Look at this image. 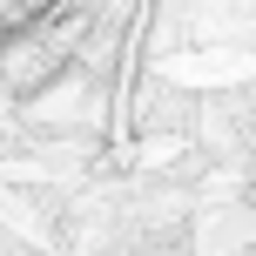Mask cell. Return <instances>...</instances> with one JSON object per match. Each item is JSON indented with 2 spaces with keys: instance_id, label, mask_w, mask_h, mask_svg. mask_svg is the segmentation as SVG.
I'll use <instances>...</instances> for the list:
<instances>
[{
  "instance_id": "1",
  "label": "cell",
  "mask_w": 256,
  "mask_h": 256,
  "mask_svg": "<svg viewBox=\"0 0 256 256\" xmlns=\"http://www.w3.org/2000/svg\"><path fill=\"white\" fill-rule=\"evenodd\" d=\"M81 40H88V14H81V7L40 14V20L0 34V88H7V94H48L54 81L74 68Z\"/></svg>"
},
{
  "instance_id": "3",
  "label": "cell",
  "mask_w": 256,
  "mask_h": 256,
  "mask_svg": "<svg viewBox=\"0 0 256 256\" xmlns=\"http://www.w3.org/2000/svg\"><path fill=\"white\" fill-rule=\"evenodd\" d=\"M250 209H256V189H250Z\"/></svg>"
},
{
  "instance_id": "2",
  "label": "cell",
  "mask_w": 256,
  "mask_h": 256,
  "mask_svg": "<svg viewBox=\"0 0 256 256\" xmlns=\"http://www.w3.org/2000/svg\"><path fill=\"white\" fill-rule=\"evenodd\" d=\"M189 256H256V209H222L189 230Z\"/></svg>"
}]
</instances>
